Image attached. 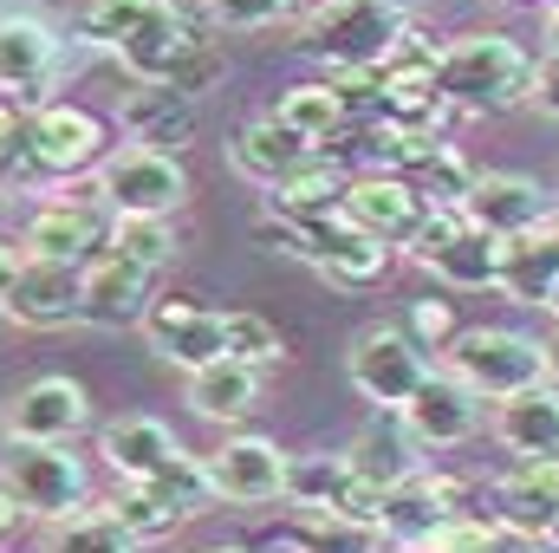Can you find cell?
<instances>
[{
  "label": "cell",
  "mask_w": 559,
  "mask_h": 553,
  "mask_svg": "<svg viewBox=\"0 0 559 553\" xmlns=\"http://www.w3.org/2000/svg\"><path fill=\"white\" fill-rule=\"evenodd\" d=\"M338 196H345V176H338V163H332L325 150H312L299 169H286L280 183H267L274 215H293V222H325V215H338Z\"/></svg>",
  "instance_id": "27"
},
{
  "label": "cell",
  "mask_w": 559,
  "mask_h": 553,
  "mask_svg": "<svg viewBox=\"0 0 559 553\" xmlns=\"http://www.w3.org/2000/svg\"><path fill=\"white\" fill-rule=\"evenodd\" d=\"M397 553H423V548H397Z\"/></svg>",
  "instance_id": "55"
},
{
  "label": "cell",
  "mask_w": 559,
  "mask_h": 553,
  "mask_svg": "<svg viewBox=\"0 0 559 553\" xmlns=\"http://www.w3.org/2000/svg\"><path fill=\"white\" fill-rule=\"evenodd\" d=\"M559 274V248L547 242V228H527V235H514V242H501V293L508 299H521V306H540L547 299V286Z\"/></svg>",
  "instance_id": "29"
},
{
  "label": "cell",
  "mask_w": 559,
  "mask_h": 553,
  "mask_svg": "<svg viewBox=\"0 0 559 553\" xmlns=\"http://www.w3.org/2000/svg\"><path fill=\"white\" fill-rule=\"evenodd\" d=\"M338 209H345L352 228L378 235L384 248H411V235H417L423 215H429L423 196H417V183H404V176H391V169H365V176H352L345 196H338Z\"/></svg>",
  "instance_id": "10"
},
{
  "label": "cell",
  "mask_w": 559,
  "mask_h": 553,
  "mask_svg": "<svg viewBox=\"0 0 559 553\" xmlns=\"http://www.w3.org/2000/svg\"><path fill=\"white\" fill-rule=\"evenodd\" d=\"M378 111L397 118V125H442L449 98L436 85V52L417 46V33H404L397 52L378 66Z\"/></svg>",
  "instance_id": "16"
},
{
  "label": "cell",
  "mask_w": 559,
  "mask_h": 553,
  "mask_svg": "<svg viewBox=\"0 0 559 553\" xmlns=\"http://www.w3.org/2000/svg\"><path fill=\"white\" fill-rule=\"evenodd\" d=\"M20 150H26V131H20V111H13V105H0V183L13 176Z\"/></svg>",
  "instance_id": "44"
},
{
  "label": "cell",
  "mask_w": 559,
  "mask_h": 553,
  "mask_svg": "<svg viewBox=\"0 0 559 553\" xmlns=\"http://www.w3.org/2000/svg\"><path fill=\"white\" fill-rule=\"evenodd\" d=\"M111 515L138 534V541H156V534H176L189 515H182V502L176 495H163L156 482H124L118 495H111Z\"/></svg>",
  "instance_id": "33"
},
{
  "label": "cell",
  "mask_w": 559,
  "mask_h": 553,
  "mask_svg": "<svg viewBox=\"0 0 559 553\" xmlns=\"http://www.w3.org/2000/svg\"><path fill=\"white\" fill-rule=\"evenodd\" d=\"M143 313H150V268L111 255V248L98 261H85V299H79L85 326L124 332V326H143Z\"/></svg>",
  "instance_id": "20"
},
{
  "label": "cell",
  "mask_w": 559,
  "mask_h": 553,
  "mask_svg": "<svg viewBox=\"0 0 559 553\" xmlns=\"http://www.w3.org/2000/svg\"><path fill=\"white\" fill-rule=\"evenodd\" d=\"M98 196L118 215H176L189 202V169L169 150H124L98 163Z\"/></svg>",
  "instance_id": "6"
},
{
  "label": "cell",
  "mask_w": 559,
  "mask_h": 553,
  "mask_svg": "<svg viewBox=\"0 0 559 553\" xmlns=\"http://www.w3.org/2000/svg\"><path fill=\"white\" fill-rule=\"evenodd\" d=\"M540 548H547V553H559V515L547 521V528H540Z\"/></svg>",
  "instance_id": "49"
},
{
  "label": "cell",
  "mask_w": 559,
  "mask_h": 553,
  "mask_svg": "<svg viewBox=\"0 0 559 553\" xmlns=\"http://www.w3.org/2000/svg\"><path fill=\"white\" fill-rule=\"evenodd\" d=\"M411 248H417V261L429 268V274L449 280V286H462V293L501 280V242L481 235L462 209H429L423 228L411 235Z\"/></svg>",
  "instance_id": "5"
},
{
  "label": "cell",
  "mask_w": 559,
  "mask_h": 553,
  "mask_svg": "<svg viewBox=\"0 0 559 553\" xmlns=\"http://www.w3.org/2000/svg\"><path fill=\"white\" fill-rule=\"evenodd\" d=\"M176 449H182L176 430L156 423V416H118V423L98 430V456H105V469H111L118 482H143V475H156Z\"/></svg>",
  "instance_id": "23"
},
{
  "label": "cell",
  "mask_w": 559,
  "mask_h": 553,
  "mask_svg": "<svg viewBox=\"0 0 559 553\" xmlns=\"http://www.w3.org/2000/svg\"><path fill=\"white\" fill-rule=\"evenodd\" d=\"M52 59H59V39H52V26H39V20H20V13H7V20H0V92L39 98V85H46Z\"/></svg>",
  "instance_id": "25"
},
{
  "label": "cell",
  "mask_w": 559,
  "mask_h": 553,
  "mask_svg": "<svg viewBox=\"0 0 559 553\" xmlns=\"http://www.w3.org/2000/svg\"><path fill=\"white\" fill-rule=\"evenodd\" d=\"M299 528H306L299 553H378V528H365V521H345V515L299 508Z\"/></svg>",
  "instance_id": "36"
},
{
  "label": "cell",
  "mask_w": 559,
  "mask_h": 553,
  "mask_svg": "<svg viewBox=\"0 0 559 553\" xmlns=\"http://www.w3.org/2000/svg\"><path fill=\"white\" fill-rule=\"evenodd\" d=\"M423 378H429V358H423V345L411 332H397V326H365V332L352 339V385H358V398H371V404H384V411H404V404L417 398Z\"/></svg>",
  "instance_id": "7"
},
{
  "label": "cell",
  "mask_w": 559,
  "mask_h": 553,
  "mask_svg": "<svg viewBox=\"0 0 559 553\" xmlns=\"http://www.w3.org/2000/svg\"><path fill=\"white\" fill-rule=\"evenodd\" d=\"M0 489L20 502V515L59 521L72 508H85V462L66 443H13L0 462Z\"/></svg>",
  "instance_id": "3"
},
{
  "label": "cell",
  "mask_w": 559,
  "mask_h": 553,
  "mask_svg": "<svg viewBox=\"0 0 559 553\" xmlns=\"http://www.w3.org/2000/svg\"><path fill=\"white\" fill-rule=\"evenodd\" d=\"M111 255H124V261H138V268H169L176 261V228H169V215H118L111 222Z\"/></svg>",
  "instance_id": "34"
},
{
  "label": "cell",
  "mask_w": 559,
  "mask_h": 553,
  "mask_svg": "<svg viewBox=\"0 0 559 553\" xmlns=\"http://www.w3.org/2000/svg\"><path fill=\"white\" fill-rule=\"evenodd\" d=\"M436 85L455 111H514L534 92V59L521 52V39L508 33H462L449 46H436Z\"/></svg>",
  "instance_id": "1"
},
{
  "label": "cell",
  "mask_w": 559,
  "mask_h": 553,
  "mask_svg": "<svg viewBox=\"0 0 559 553\" xmlns=\"http://www.w3.org/2000/svg\"><path fill=\"white\" fill-rule=\"evenodd\" d=\"M182 404H189L195 416H209V423H241V416L261 404V372L241 365V358H215V365L189 372Z\"/></svg>",
  "instance_id": "24"
},
{
  "label": "cell",
  "mask_w": 559,
  "mask_h": 553,
  "mask_svg": "<svg viewBox=\"0 0 559 553\" xmlns=\"http://www.w3.org/2000/svg\"><path fill=\"white\" fill-rule=\"evenodd\" d=\"M378 7H397V13H404V7H411V0H378Z\"/></svg>",
  "instance_id": "53"
},
{
  "label": "cell",
  "mask_w": 559,
  "mask_h": 553,
  "mask_svg": "<svg viewBox=\"0 0 559 553\" xmlns=\"http://www.w3.org/2000/svg\"><path fill=\"white\" fill-rule=\"evenodd\" d=\"M143 541L111 515V508H72L46 521V553H138Z\"/></svg>",
  "instance_id": "30"
},
{
  "label": "cell",
  "mask_w": 559,
  "mask_h": 553,
  "mask_svg": "<svg viewBox=\"0 0 559 553\" xmlns=\"http://www.w3.org/2000/svg\"><path fill=\"white\" fill-rule=\"evenodd\" d=\"M209 553H248V548H209Z\"/></svg>",
  "instance_id": "54"
},
{
  "label": "cell",
  "mask_w": 559,
  "mask_h": 553,
  "mask_svg": "<svg viewBox=\"0 0 559 553\" xmlns=\"http://www.w3.org/2000/svg\"><path fill=\"white\" fill-rule=\"evenodd\" d=\"M312 150H319V143H306L299 131H286L280 118H261V125H248L241 138L228 143V163H235L248 183H280V176L299 169Z\"/></svg>",
  "instance_id": "28"
},
{
  "label": "cell",
  "mask_w": 559,
  "mask_h": 553,
  "mask_svg": "<svg viewBox=\"0 0 559 553\" xmlns=\"http://www.w3.org/2000/svg\"><path fill=\"white\" fill-rule=\"evenodd\" d=\"M540 306H547V313L559 319V274H554V286H547V299H540Z\"/></svg>",
  "instance_id": "51"
},
{
  "label": "cell",
  "mask_w": 559,
  "mask_h": 553,
  "mask_svg": "<svg viewBox=\"0 0 559 553\" xmlns=\"http://www.w3.org/2000/svg\"><path fill=\"white\" fill-rule=\"evenodd\" d=\"M449 515H462V489H455L449 475L411 469L397 489H384V521H378V534L397 541V548H423Z\"/></svg>",
  "instance_id": "19"
},
{
  "label": "cell",
  "mask_w": 559,
  "mask_h": 553,
  "mask_svg": "<svg viewBox=\"0 0 559 553\" xmlns=\"http://www.w3.org/2000/svg\"><path fill=\"white\" fill-rule=\"evenodd\" d=\"M79 299H85V261H46V255H26L20 274L7 286V319L20 326H72L79 319Z\"/></svg>",
  "instance_id": "13"
},
{
  "label": "cell",
  "mask_w": 559,
  "mask_h": 553,
  "mask_svg": "<svg viewBox=\"0 0 559 553\" xmlns=\"http://www.w3.org/2000/svg\"><path fill=\"white\" fill-rule=\"evenodd\" d=\"M202 469H209L215 502L228 508H267L286 495V456L267 436H228L215 456H202Z\"/></svg>",
  "instance_id": "11"
},
{
  "label": "cell",
  "mask_w": 559,
  "mask_h": 553,
  "mask_svg": "<svg viewBox=\"0 0 559 553\" xmlns=\"http://www.w3.org/2000/svg\"><path fill=\"white\" fill-rule=\"evenodd\" d=\"M495 521L514 528V534H534L559 515V456H521L501 482H495Z\"/></svg>",
  "instance_id": "21"
},
{
  "label": "cell",
  "mask_w": 559,
  "mask_h": 553,
  "mask_svg": "<svg viewBox=\"0 0 559 553\" xmlns=\"http://www.w3.org/2000/svg\"><path fill=\"white\" fill-rule=\"evenodd\" d=\"M442 352H449V372H455L481 404H501V398H514V391H527V385L547 378L540 339H527V332H514V326H462Z\"/></svg>",
  "instance_id": "2"
},
{
  "label": "cell",
  "mask_w": 559,
  "mask_h": 553,
  "mask_svg": "<svg viewBox=\"0 0 559 553\" xmlns=\"http://www.w3.org/2000/svg\"><path fill=\"white\" fill-rule=\"evenodd\" d=\"M495 541H501V521H481V515H449L429 541H423V553H495Z\"/></svg>",
  "instance_id": "40"
},
{
  "label": "cell",
  "mask_w": 559,
  "mask_h": 553,
  "mask_svg": "<svg viewBox=\"0 0 559 553\" xmlns=\"http://www.w3.org/2000/svg\"><path fill=\"white\" fill-rule=\"evenodd\" d=\"M527 105H540V118H554L559 125V52H547V59L534 66V92H527Z\"/></svg>",
  "instance_id": "43"
},
{
  "label": "cell",
  "mask_w": 559,
  "mask_h": 553,
  "mask_svg": "<svg viewBox=\"0 0 559 553\" xmlns=\"http://www.w3.org/2000/svg\"><path fill=\"white\" fill-rule=\"evenodd\" d=\"M92 202H105L98 183H92L85 196L39 202L33 222H26V235H20V248H26V255H46V261H92V255L105 248V222H98Z\"/></svg>",
  "instance_id": "17"
},
{
  "label": "cell",
  "mask_w": 559,
  "mask_h": 553,
  "mask_svg": "<svg viewBox=\"0 0 559 553\" xmlns=\"http://www.w3.org/2000/svg\"><path fill=\"white\" fill-rule=\"evenodd\" d=\"M280 352H286L280 326H267L261 313H228V358H241V365L261 372V365H274Z\"/></svg>",
  "instance_id": "39"
},
{
  "label": "cell",
  "mask_w": 559,
  "mask_h": 553,
  "mask_svg": "<svg viewBox=\"0 0 559 553\" xmlns=\"http://www.w3.org/2000/svg\"><path fill=\"white\" fill-rule=\"evenodd\" d=\"M156 0H85L79 7V39H92V46H124L131 33L143 26V13H150Z\"/></svg>",
  "instance_id": "35"
},
{
  "label": "cell",
  "mask_w": 559,
  "mask_h": 553,
  "mask_svg": "<svg viewBox=\"0 0 559 553\" xmlns=\"http://www.w3.org/2000/svg\"><path fill=\"white\" fill-rule=\"evenodd\" d=\"M404 430L417 449H462L475 430H481V398L455 378V372H429L417 385V398L404 404Z\"/></svg>",
  "instance_id": "14"
},
{
  "label": "cell",
  "mask_w": 559,
  "mask_h": 553,
  "mask_svg": "<svg viewBox=\"0 0 559 553\" xmlns=\"http://www.w3.org/2000/svg\"><path fill=\"white\" fill-rule=\"evenodd\" d=\"M274 118L286 125V131H299L306 143H332V131H345L352 105H345V92H338V85L312 79V85H293V92H280Z\"/></svg>",
  "instance_id": "31"
},
{
  "label": "cell",
  "mask_w": 559,
  "mask_h": 553,
  "mask_svg": "<svg viewBox=\"0 0 559 553\" xmlns=\"http://www.w3.org/2000/svg\"><path fill=\"white\" fill-rule=\"evenodd\" d=\"M143 339L163 365L176 372H202L215 358H228V313L195 306V299H150L143 313Z\"/></svg>",
  "instance_id": "8"
},
{
  "label": "cell",
  "mask_w": 559,
  "mask_h": 553,
  "mask_svg": "<svg viewBox=\"0 0 559 553\" xmlns=\"http://www.w3.org/2000/svg\"><path fill=\"white\" fill-rule=\"evenodd\" d=\"M0 319H7V299H0Z\"/></svg>",
  "instance_id": "56"
},
{
  "label": "cell",
  "mask_w": 559,
  "mask_h": 553,
  "mask_svg": "<svg viewBox=\"0 0 559 553\" xmlns=\"http://www.w3.org/2000/svg\"><path fill=\"white\" fill-rule=\"evenodd\" d=\"M124 131L143 143V150H182L195 138V98L176 92V85H143L138 98L124 105Z\"/></svg>",
  "instance_id": "26"
},
{
  "label": "cell",
  "mask_w": 559,
  "mask_h": 553,
  "mask_svg": "<svg viewBox=\"0 0 559 553\" xmlns=\"http://www.w3.org/2000/svg\"><path fill=\"white\" fill-rule=\"evenodd\" d=\"M547 209H554V202L540 196V183H527V176H501V169L475 176L468 196H462V215H468L481 235H495V242H514V235L540 228Z\"/></svg>",
  "instance_id": "18"
},
{
  "label": "cell",
  "mask_w": 559,
  "mask_h": 553,
  "mask_svg": "<svg viewBox=\"0 0 559 553\" xmlns=\"http://www.w3.org/2000/svg\"><path fill=\"white\" fill-rule=\"evenodd\" d=\"M540 352H547V378L559 385V326L547 332V339H540Z\"/></svg>",
  "instance_id": "47"
},
{
  "label": "cell",
  "mask_w": 559,
  "mask_h": 553,
  "mask_svg": "<svg viewBox=\"0 0 559 553\" xmlns=\"http://www.w3.org/2000/svg\"><path fill=\"white\" fill-rule=\"evenodd\" d=\"M488 430H495V443L508 456H559V385L540 378V385L501 398Z\"/></svg>",
  "instance_id": "22"
},
{
  "label": "cell",
  "mask_w": 559,
  "mask_h": 553,
  "mask_svg": "<svg viewBox=\"0 0 559 553\" xmlns=\"http://www.w3.org/2000/svg\"><path fill=\"white\" fill-rule=\"evenodd\" d=\"M7 443H72L92 423V398L79 378H33L7 398Z\"/></svg>",
  "instance_id": "12"
},
{
  "label": "cell",
  "mask_w": 559,
  "mask_h": 553,
  "mask_svg": "<svg viewBox=\"0 0 559 553\" xmlns=\"http://www.w3.org/2000/svg\"><path fill=\"white\" fill-rule=\"evenodd\" d=\"M20 261H26V248L0 235V299H7V286H13V274H20Z\"/></svg>",
  "instance_id": "45"
},
{
  "label": "cell",
  "mask_w": 559,
  "mask_h": 553,
  "mask_svg": "<svg viewBox=\"0 0 559 553\" xmlns=\"http://www.w3.org/2000/svg\"><path fill=\"white\" fill-rule=\"evenodd\" d=\"M293 7H306V13H312V7H325V0H293Z\"/></svg>",
  "instance_id": "52"
},
{
  "label": "cell",
  "mask_w": 559,
  "mask_h": 553,
  "mask_svg": "<svg viewBox=\"0 0 559 553\" xmlns=\"http://www.w3.org/2000/svg\"><path fill=\"white\" fill-rule=\"evenodd\" d=\"M417 443H411V430H384V423H371L352 449H345V462H352V475L358 482H371V489H397L411 469H417V456H411Z\"/></svg>",
  "instance_id": "32"
},
{
  "label": "cell",
  "mask_w": 559,
  "mask_h": 553,
  "mask_svg": "<svg viewBox=\"0 0 559 553\" xmlns=\"http://www.w3.org/2000/svg\"><path fill=\"white\" fill-rule=\"evenodd\" d=\"M540 228H547V242L559 248V209H547V222H540Z\"/></svg>",
  "instance_id": "50"
},
{
  "label": "cell",
  "mask_w": 559,
  "mask_h": 553,
  "mask_svg": "<svg viewBox=\"0 0 559 553\" xmlns=\"http://www.w3.org/2000/svg\"><path fill=\"white\" fill-rule=\"evenodd\" d=\"M411 339H417L423 352L455 339V313H449V299H417V306H411Z\"/></svg>",
  "instance_id": "42"
},
{
  "label": "cell",
  "mask_w": 559,
  "mask_h": 553,
  "mask_svg": "<svg viewBox=\"0 0 559 553\" xmlns=\"http://www.w3.org/2000/svg\"><path fill=\"white\" fill-rule=\"evenodd\" d=\"M13 528H20V502H13V495L0 489V548L13 541Z\"/></svg>",
  "instance_id": "46"
},
{
  "label": "cell",
  "mask_w": 559,
  "mask_h": 553,
  "mask_svg": "<svg viewBox=\"0 0 559 553\" xmlns=\"http://www.w3.org/2000/svg\"><path fill=\"white\" fill-rule=\"evenodd\" d=\"M293 13V0H209V20L228 26V33H254V26H274Z\"/></svg>",
  "instance_id": "41"
},
{
  "label": "cell",
  "mask_w": 559,
  "mask_h": 553,
  "mask_svg": "<svg viewBox=\"0 0 559 553\" xmlns=\"http://www.w3.org/2000/svg\"><path fill=\"white\" fill-rule=\"evenodd\" d=\"M436 150H442L436 125H397V118H384V131H378V156H384L391 169H411V176H417Z\"/></svg>",
  "instance_id": "38"
},
{
  "label": "cell",
  "mask_w": 559,
  "mask_h": 553,
  "mask_svg": "<svg viewBox=\"0 0 559 553\" xmlns=\"http://www.w3.org/2000/svg\"><path fill=\"white\" fill-rule=\"evenodd\" d=\"M468 183H475V169L462 163V150L455 143H442L429 163L417 169V196L423 209H462V196H468Z\"/></svg>",
  "instance_id": "37"
},
{
  "label": "cell",
  "mask_w": 559,
  "mask_h": 553,
  "mask_svg": "<svg viewBox=\"0 0 559 553\" xmlns=\"http://www.w3.org/2000/svg\"><path fill=\"white\" fill-rule=\"evenodd\" d=\"M105 118L85 111V105H39V118L26 125V156L46 169V176H85L105 163Z\"/></svg>",
  "instance_id": "9"
},
{
  "label": "cell",
  "mask_w": 559,
  "mask_h": 553,
  "mask_svg": "<svg viewBox=\"0 0 559 553\" xmlns=\"http://www.w3.org/2000/svg\"><path fill=\"white\" fill-rule=\"evenodd\" d=\"M397 39H404V20L397 7H378V0H325L312 7V26H306V46L325 66H384Z\"/></svg>",
  "instance_id": "4"
},
{
  "label": "cell",
  "mask_w": 559,
  "mask_h": 553,
  "mask_svg": "<svg viewBox=\"0 0 559 553\" xmlns=\"http://www.w3.org/2000/svg\"><path fill=\"white\" fill-rule=\"evenodd\" d=\"M547 52H559V0L547 7Z\"/></svg>",
  "instance_id": "48"
},
{
  "label": "cell",
  "mask_w": 559,
  "mask_h": 553,
  "mask_svg": "<svg viewBox=\"0 0 559 553\" xmlns=\"http://www.w3.org/2000/svg\"><path fill=\"white\" fill-rule=\"evenodd\" d=\"M195 46H209V39H202V26H195L176 0H156V7L143 13V26L118 46V59H124V72H131L138 85H169Z\"/></svg>",
  "instance_id": "15"
}]
</instances>
